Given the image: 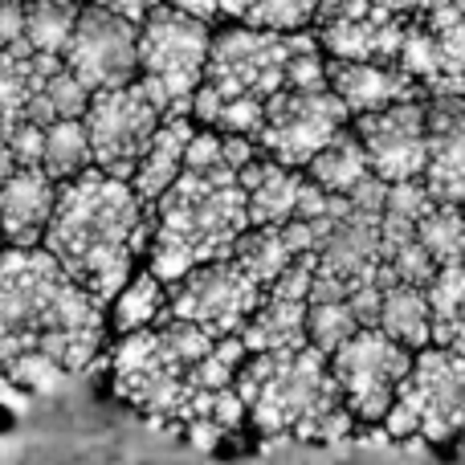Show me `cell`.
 <instances>
[{
	"label": "cell",
	"mask_w": 465,
	"mask_h": 465,
	"mask_svg": "<svg viewBox=\"0 0 465 465\" xmlns=\"http://www.w3.org/2000/svg\"><path fill=\"white\" fill-rule=\"evenodd\" d=\"M433 201L465 209V94L429 98V172Z\"/></svg>",
	"instance_id": "e0dca14e"
},
{
	"label": "cell",
	"mask_w": 465,
	"mask_h": 465,
	"mask_svg": "<svg viewBox=\"0 0 465 465\" xmlns=\"http://www.w3.org/2000/svg\"><path fill=\"white\" fill-rule=\"evenodd\" d=\"M168 306H172L168 282L155 278V273L143 265V270H139L135 278L119 290V298L106 306V319H111V327L119 331V335H135V331H147V327L168 322L172 319Z\"/></svg>",
	"instance_id": "d4e9b609"
},
{
	"label": "cell",
	"mask_w": 465,
	"mask_h": 465,
	"mask_svg": "<svg viewBox=\"0 0 465 465\" xmlns=\"http://www.w3.org/2000/svg\"><path fill=\"white\" fill-rule=\"evenodd\" d=\"M82 5H94V8H106V13H119V16H127V21H135V25H143L147 16L155 13V8L163 5V0H82Z\"/></svg>",
	"instance_id": "f35d334b"
},
{
	"label": "cell",
	"mask_w": 465,
	"mask_h": 465,
	"mask_svg": "<svg viewBox=\"0 0 465 465\" xmlns=\"http://www.w3.org/2000/svg\"><path fill=\"white\" fill-rule=\"evenodd\" d=\"M0 409H25V388L8 371H0Z\"/></svg>",
	"instance_id": "60d3db41"
},
{
	"label": "cell",
	"mask_w": 465,
	"mask_h": 465,
	"mask_svg": "<svg viewBox=\"0 0 465 465\" xmlns=\"http://www.w3.org/2000/svg\"><path fill=\"white\" fill-rule=\"evenodd\" d=\"M376 5L404 16V21H417V16H429V13H437V8L453 5V0H376Z\"/></svg>",
	"instance_id": "ab89813d"
},
{
	"label": "cell",
	"mask_w": 465,
	"mask_h": 465,
	"mask_svg": "<svg viewBox=\"0 0 465 465\" xmlns=\"http://www.w3.org/2000/svg\"><path fill=\"white\" fill-rule=\"evenodd\" d=\"M57 180L45 168H21L0 188V241L8 249L45 245L49 221L57 209Z\"/></svg>",
	"instance_id": "ac0fdd59"
},
{
	"label": "cell",
	"mask_w": 465,
	"mask_h": 465,
	"mask_svg": "<svg viewBox=\"0 0 465 465\" xmlns=\"http://www.w3.org/2000/svg\"><path fill=\"white\" fill-rule=\"evenodd\" d=\"M106 306L62 270L45 245L0 253V371L45 351L70 376L90 371L103 351Z\"/></svg>",
	"instance_id": "6da1fadb"
},
{
	"label": "cell",
	"mask_w": 465,
	"mask_h": 465,
	"mask_svg": "<svg viewBox=\"0 0 465 465\" xmlns=\"http://www.w3.org/2000/svg\"><path fill=\"white\" fill-rule=\"evenodd\" d=\"M8 147H13L21 168H41V160H45V127L25 119L21 127L8 131Z\"/></svg>",
	"instance_id": "d590c367"
},
{
	"label": "cell",
	"mask_w": 465,
	"mask_h": 465,
	"mask_svg": "<svg viewBox=\"0 0 465 465\" xmlns=\"http://www.w3.org/2000/svg\"><path fill=\"white\" fill-rule=\"evenodd\" d=\"M360 331H363V322H360V314L351 311V302H314L311 319H306V339H311V347H319L322 355H335L339 347L351 335H360Z\"/></svg>",
	"instance_id": "e575fe53"
},
{
	"label": "cell",
	"mask_w": 465,
	"mask_h": 465,
	"mask_svg": "<svg viewBox=\"0 0 465 465\" xmlns=\"http://www.w3.org/2000/svg\"><path fill=\"white\" fill-rule=\"evenodd\" d=\"M401 65L425 86L429 98L465 94V0L409 21Z\"/></svg>",
	"instance_id": "2e32d148"
},
{
	"label": "cell",
	"mask_w": 465,
	"mask_h": 465,
	"mask_svg": "<svg viewBox=\"0 0 465 465\" xmlns=\"http://www.w3.org/2000/svg\"><path fill=\"white\" fill-rule=\"evenodd\" d=\"M163 119L168 114L155 103V94L147 90L143 78L94 94L90 98V111L82 114L94 168H103L106 176L135 180L139 163H143L147 147H152L155 131L163 127Z\"/></svg>",
	"instance_id": "ba28073f"
},
{
	"label": "cell",
	"mask_w": 465,
	"mask_h": 465,
	"mask_svg": "<svg viewBox=\"0 0 465 465\" xmlns=\"http://www.w3.org/2000/svg\"><path fill=\"white\" fill-rule=\"evenodd\" d=\"M62 62L90 94L127 86L139 78V25L119 13H106V8L82 5L78 29H74Z\"/></svg>",
	"instance_id": "4fadbf2b"
},
{
	"label": "cell",
	"mask_w": 465,
	"mask_h": 465,
	"mask_svg": "<svg viewBox=\"0 0 465 465\" xmlns=\"http://www.w3.org/2000/svg\"><path fill=\"white\" fill-rule=\"evenodd\" d=\"M196 127H201V123H196L193 114H176V119H163V127L155 131L152 147H147V155H143V163H139L135 180H131V184H135V193L143 196L147 204H155L180 176H184L188 143H193Z\"/></svg>",
	"instance_id": "44dd1931"
},
{
	"label": "cell",
	"mask_w": 465,
	"mask_h": 465,
	"mask_svg": "<svg viewBox=\"0 0 465 465\" xmlns=\"http://www.w3.org/2000/svg\"><path fill=\"white\" fill-rule=\"evenodd\" d=\"M21 172V163H16V155H13V147H8V139H0V188L8 184V180Z\"/></svg>",
	"instance_id": "b9f144b4"
},
{
	"label": "cell",
	"mask_w": 465,
	"mask_h": 465,
	"mask_svg": "<svg viewBox=\"0 0 465 465\" xmlns=\"http://www.w3.org/2000/svg\"><path fill=\"white\" fill-rule=\"evenodd\" d=\"M306 319H311V302L306 298H286V294H265L249 327L241 331L249 355L253 351H298L306 347Z\"/></svg>",
	"instance_id": "603a6c76"
},
{
	"label": "cell",
	"mask_w": 465,
	"mask_h": 465,
	"mask_svg": "<svg viewBox=\"0 0 465 465\" xmlns=\"http://www.w3.org/2000/svg\"><path fill=\"white\" fill-rule=\"evenodd\" d=\"M0 253H5V241H0Z\"/></svg>",
	"instance_id": "ee69618b"
},
{
	"label": "cell",
	"mask_w": 465,
	"mask_h": 465,
	"mask_svg": "<svg viewBox=\"0 0 465 465\" xmlns=\"http://www.w3.org/2000/svg\"><path fill=\"white\" fill-rule=\"evenodd\" d=\"M82 16V0H37L25 16V45L41 57H65Z\"/></svg>",
	"instance_id": "f546056e"
},
{
	"label": "cell",
	"mask_w": 465,
	"mask_h": 465,
	"mask_svg": "<svg viewBox=\"0 0 465 465\" xmlns=\"http://www.w3.org/2000/svg\"><path fill=\"white\" fill-rule=\"evenodd\" d=\"M294 33H270L253 25H221L213 33V57L204 86L225 98H257L270 103L286 90Z\"/></svg>",
	"instance_id": "30bf717a"
},
{
	"label": "cell",
	"mask_w": 465,
	"mask_h": 465,
	"mask_svg": "<svg viewBox=\"0 0 465 465\" xmlns=\"http://www.w3.org/2000/svg\"><path fill=\"white\" fill-rule=\"evenodd\" d=\"M249 229L253 221H249L241 172H184L152 204V241H147L143 265L172 286L201 265L232 257L237 241Z\"/></svg>",
	"instance_id": "3957f363"
},
{
	"label": "cell",
	"mask_w": 465,
	"mask_h": 465,
	"mask_svg": "<svg viewBox=\"0 0 465 465\" xmlns=\"http://www.w3.org/2000/svg\"><path fill=\"white\" fill-rule=\"evenodd\" d=\"M380 331L404 343L409 351H425L433 347V302H429V286H409V282H392L384 290V306H380Z\"/></svg>",
	"instance_id": "cb8c5ba5"
},
{
	"label": "cell",
	"mask_w": 465,
	"mask_h": 465,
	"mask_svg": "<svg viewBox=\"0 0 465 465\" xmlns=\"http://www.w3.org/2000/svg\"><path fill=\"white\" fill-rule=\"evenodd\" d=\"M232 262H237L262 290H270L273 282L298 262V253L290 249L286 229H249L245 237L237 241V249H232Z\"/></svg>",
	"instance_id": "f1b7e54d"
},
{
	"label": "cell",
	"mask_w": 465,
	"mask_h": 465,
	"mask_svg": "<svg viewBox=\"0 0 465 465\" xmlns=\"http://www.w3.org/2000/svg\"><path fill=\"white\" fill-rule=\"evenodd\" d=\"M241 184H245V196H249V221H253V229H282L302 209L311 176L262 155V160H253L241 172Z\"/></svg>",
	"instance_id": "ffe728a7"
},
{
	"label": "cell",
	"mask_w": 465,
	"mask_h": 465,
	"mask_svg": "<svg viewBox=\"0 0 465 465\" xmlns=\"http://www.w3.org/2000/svg\"><path fill=\"white\" fill-rule=\"evenodd\" d=\"M306 176L331 196H351L355 188L371 176L368 147H363V139L355 135V123L335 139V143L322 147V152L314 155L311 168H306Z\"/></svg>",
	"instance_id": "484cf974"
},
{
	"label": "cell",
	"mask_w": 465,
	"mask_h": 465,
	"mask_svg": "<svg viewBox=\"0 0 465 465\" xmlns=\"http://www.w3.org/2000/svg\"><path fill=\"white\" fill-rule=\"evenodd\" d=\"M25 16H29L25 0H0V49H13L25 41Z\"/></svg>",
	"instance_id": "8d00e7d4"
},
{
	"label": "cell",
	"mask_w": 465,
	"mask_h": 465,
	"mask_svg": "<svg viewBox=\"0 0 465 465\" xmlns=\"http://www.w3.org/2000/svg\"><path fill=\"white\" fill-rule=\"evenodd\" d=\"M25 5H37V0H25Z\"/></svg>",
	"instance_id": "7bdbcfd3"
},
{
	"label": "cell",
	"mask_w": 465,
	"mask_h": 465,
	"mask_svg": "<svg viewBox=\"0 0 465 465\" xmlns=\"http://www.w3.org/2000/svg\"><path fill=\"white\" fill-rule=\"evenodd\" d=\"M184 437H188V445H193V450L213 453L229 437V429L221 425V420H213V417H196V420H188V425H184Z\"/></svg>",
	"instance_id": "74e56055"
},
{
	"label": "cell",
	"mask_w": 465,
	"mask_h": 465,
	"mask_svg": "<svg viewBox=\"0 0 465 465\" xmlns=\"http://www.w3.org/2000/svg\"><path fill=\"white\" fill-rule=\"evenodd\" d=\"M152 241V204L131 180L86 168L57 188V209L45 232V249L82 290L111 306L135 278Z\"/></svg>",
	"instance_id": "7a4b0ae2"
},
{
	"label": "cell",
	"mask_w": 465,
	"mask_h": 465,
	"mask_svg": "<svg viewBox=\"0 0 465 465\" xmlns=\"http://www.w3.org/2000/svg\"><path fill=\"white\" fill-rule=\"evenodd\" d=\"M417 237L420 245L429 249L437 265H461L465 262V209L461 204H445V201H433L429 213L420 217L417 225Z\"/></svg>",
	"instance_id": "836d02e7"
},
{
	"label": "cell",
	"mask_w": 465,
	"mask_h": 465,
	"mask_svg": "<svg viewBox=\"0 0 465 465\" xmlns=\"http://www.w3.org/2000/svg\"><path fill=\"white\" fill-rule=\"evenodd\" d=\"M41 168L65 184V180L82 176L86 168H94V155H90V135L82 119H62L54 127H45V160Z\"/></svg>",
	"instance_id": "d6a6232c"
},
{
	"label": "cell",
	"mask_w": 465,
	"mask_h": 465,
	"mask_svg": "<svg viewBox=\"0 0 465 465\" xmlns=\"http://www.w3.org/2000/svg\"><path fill=\"white\" fill-rule=\"evenodd\" d=\"M57 65L62 57H41L25 41L13 49H0V139H8V131L29 119L33 94Z\"/></svg>",
	"instance_id": "7402d4cb"
},
{
	"label": "cell",
	"mask_w": 465,
	"mask_h": 465,
	"mask_svg": "<svg viewBox=\"0 0 465 465\" xmlns=\"http://www.w3.org/2000/svg\"><path fill=\"white\" fill-rule=\"evenodd\" d=\"M168 290H172V306H168L172 319H188L196 327L213 331L217 339L241 335L249 327V319L257 314V306L265 302V290L232 257L201 265L188 278L172 282Z\"/></svg>",
	"instance_id": "7c38bea8"
},
{
	"label": "cell",
	"mask_w": 465,
	"mask_h": 465,
	"mask_svg": "<svg viewBox=\"0 0 465 465\" xmlns=\"http://www.w3.org/2000/svg\"><path fill=\"white\" fill-rule=\"evenodd\" d=\"M412 363H417V351L396 343L380 327H363L331 355V371L343 392V404L360 425H384Z\"/></svg>",
	"instance_id": "9c48e42d"
},
{
	"label": "cell",
	"mask_w": 465,
	"mask_h": 465,
	"mask_svg": "<svg viewBox=\"0 0 465 465\" xmlns=\"http://www.w3.org/2000/svg\"><path fill=\"white\" fill-rule=\"evenodd\" d=\"M322 0H221V16L237 25L270 33H302L314 29Z\"/></svg>",
	"instance_id": "83f0119b"
},
{
	"label": "cell",
	"mask_w": 465,
	"mask_h": 465,
	"mask_svg": "<svg viewBox=\"0 0 465 465\" xmlns=\"http://www.w3.org/2000/svg\"><path fill=\"white\" fill-rule=\"evenodd\" d=\"M429 302H433V347L465 355V262L437 270L429 282Z\"/></svg>",
	"instance_id": "4316f807"
},
{
	"label": "cell",
	"mask_w": 465,
	"mask_h": 465,
	"mask_svg": "<svg viewBox=\"0 0 465 465\" xmlns=\"http://www.w3.org/2000/svg\"><path fill=\"white\" fill-rule=\"evenodd\" d=\"M380 429L388 441L425 445H450L465 437V355L445 347L417 351V363Z\"/></svg>",
	"instance_id": "52a82bcc"
},
{
	"label": "cell",
	"mask_w": 465,
	"mask_h": 465,
	"mask_svg": "<svg viewBox=\"0 0 465 465\" xmlns=\"http://www.w3.org/2000/svg\"><path fill=\"white\" fill-rule=\"evenodd\" d=\"M331 90L347 103L351 119L388 111L409 98H425V86L401 62H335L331 57Z\"/></svg>",
	"instance_id": "d6986e66"
},
{
	"label": "cell",
	"mask_w": 465,
	"mask_h": 465,
	"mask_svg": "<svg viewBox=\"0 0 465 465\" xmlns=\"http://www.w3.org/2000/svg\"><path fill=\"white\" fill-rule=\"evenodd\" d=\"M355 135L368 147L371 172L388 184L425 180L429 172V94L355 119Z\"/></svg>",
	"instance_id": "9a60e30c"
},
{
	"label": "cell",
	"mask_w": 465,
	"mask_h": 465,
	"mask_svg": "<svg viewBox=\"0 0 465 465\" xmlns=\"http://www.w3.org/2000/svg\"><path fill=\"white\" fill-rule=\"evenodd\" d=\"M232 388L249 404V420L262 437L339 445L360 425L343 404L331 355L311 343L298 351H253Z\"/></svg>",
	"instance_id": "277c9868"
},
{
	"label": "cell",
	"mask_w": 465,
	"mask_h": 465,
	"mask_svg": "<svg viewBox=\"0 0 465 465\" xmlns=\"http://www.w3.org/2000/svg\"><path fill=\"white\" fill-rule=\"evenodd\" d=\"M90 90L65 70V62L57 70H49V78L37 86L29 106V123H41V127H54L62 119H82L90 111Z\"/></svg>",
	"instance_id": "1f68e13d"
},
{
	"label": "cell",
	"mask_w": 465,
	"mask_h": 465,
	"mask_svg": "<svg viewBox=\"0 0 465 465\" xmlns=\"http://www.w3.org/2000/svg\"><path fill=\"white\" fill-rule=\"evenodd\" d=\"M351 111L331 86L322 90H282L265 106V127H262V152L270 160L286 163V168L306 172L311 160L331 147L347 127H351Z\"/></svg>",
	"instance_id": "8fae6325"
},
{
	"label": "cell",
	"mask_w": 465,
	"mask_h": 465,
	"mask_svg": "<svg viewBox=\"0 0 465 465\" xmlns=\"http://www.w3.org/2000/svg\"><path fill=\"white\" fill-rule=\"evenodd\" d=\"M314 33L335 62H401L409 21L376 0H322Z\"/></svg>",
	"instance_id": "5bb4252c"
},
{
	"label": "cell",
	"mask_w": 465,
	"mask_h": 465,
	"mask_svg": "<svg viewBox=\"0 0 465 465\" xmlns=\"http://www.w3.org/2000/svg\"><path fill=\"white\" fill-rule=\"evenodd\" d=\"M213 25L188 16L172 5H160L139 25V78L155 94L168 119L193 114L196 94L209 78Z\"/></svg>",
	"instance_id": "5b68a950"
},
{
	"label": "cell",
	"mask_w": 465,
	"mask_h": 465,
	"mask_svg": "<svg viewBox=\"0 0 465 465\" xmlns=\"http://www.w3.org/2000/svg\"><path fill=\"white\" fill-rule=\"evenodd\" d=\"M265 106H270V103H257V98H225V94H213L209 86H201L196 106H193V119L201 123V127L221 131V135L262 139Z\"/></svg>",
	"instance_id": "4dcf8cb0"
},
{
	"label": "cell",
	"mask_w": 465,
	"mask_h": 465,
	"mask_svg": "<svg viewBox=\"0 0 465 465\" xmlns=\"http://www.w3.org/2000/svg\"><path fill=\"white\" fill-rule=\"evenodd\" d=\"M193 363L176 351V343L168 339V331L147 327L135 335H119L111 351V384L114 396L123 404L147 417L152 425H184L188 409H193L201 396L193 392V380H188Z\"/></svg>",
	"instance_id": "8992f818"
}]
</instances>
